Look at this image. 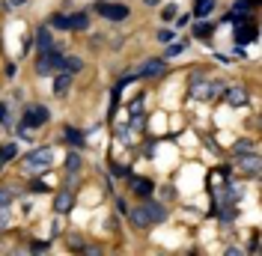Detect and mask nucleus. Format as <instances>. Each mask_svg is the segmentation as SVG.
Wrapping results in <instances>:
<instances>
[{"instance_id": "f257e3e1", "label": "nucleus", "mask_w": 262, "mask_h": 256, "mask_svg": "<svg viewBox=\"0 0 262 256\" xmlns=\"http://www.w3.org/2000/svg\"><path fill=\"white\" fill-rule=\"evenodd\" d=\"M54 164V149H48V146H42V149H33L30 155L24 158V173L27 176H33V173H39V170H45V167H51Z\"/></svg>"}, {"instance_id": "f03ea898", "label": "nucleus", "mask_w": 262, "mask_h": 256, "mask_svg": "<svg viewBox=\"0 0 262 256\" xmlns=\"http://www.w3.org/2000/svg\"><path fill=\"white\" fill-rule=\"evenodd\" d=\"M221 93H224V83L221 80H203V78L191 80V98H196V101H212Z\"/></svg>"}, {"instance_id": "7ed1b4c3", "label": "nucleus", "mask_w": 262, "mask_h": 256, "mask_svg": "<svg viewBox=\"0 0 262 256\" xmlns=\"http://www.w3.org/2000/svg\"><path fill=\"white\" fill-rule=\"evenodd\" d=\"M48 122V108H42V104H33V108H27L24 111V116H21V125L27 128H39Z\"/></svg>"}, {"instance_id": "20e7f679", "label": "nucleus", "mask_w": 262, "mask_h": 256, "mask_svg": "<svg viewBox=\"0 0 262 256\" xmlns=\"http://www.w3.org/2000/svg\"><path fill=\"white\" fill-rule=\"evenodd\" d=\"M51 69H63V54H57L54 48L45 51V54L39 57V63H36V72H39V75H48Z\"/></svg>"}, {"instance_id": "39448f33", "label": "nucleus", "mask_w": 262, "mask_h": 256, "mask_svg": "<svg viewBox=\"0 0 262 256\" xmlns=\"http://www.w3.org/2000/svg\"><path fill=\"white\" fill-rule=\"evenodd\" d=\"M96 12L101 18H111V21H122V18H128V6H122V3H96Z\"/></svg>"}, {"instance_id": "423d86ee", "label": "nucleus", "mask_w": 262, "mask_h": 256, "mask_svg": "<svg viewBox=\"0 0 262 256\" xmlns=\"http://www.w3.org/2000/svg\"><path fill=\"white\" fill-rule=\"evenodd\" d=\"M238 170H242L245 176H259V158H256L253 152L238 155Z\"/></svg>"}, {"instance_id": "0eeeda50", "label": "nucleus", "mask_w": 262, "mask_h": 256, "mask_svg": "<svg viewBox=\"0 0 262 256\" xmlns=\"http://www.w3.org/2000/svg\"><path fill=\"white\" fill-rule=\"evenodd\" d=\"M224 98H227L229 108H242V104H247V93L242 90V87H229V90H224Z\"/></svg>"}, {"instance_id": "6e6552de", "label": "nucleus", "mask_w": 262, "mask_h": 256, "mask_svg": "<svg viewBox=\"0 0 262 256\" xmlns=\"http://www.w3.org/2000/svg\"><path fill=\"white\" fill-rule=\"evenodd\" d=\"M164 72H167V66H164L161 60H146V63L140 66V75H143V78H161Z\"/></svg>"}, {"instance_id": "1a4fd4ad", "label": "nucleus", "mask_w": 262, "mask_h": 256, "mask_svg": "<svg viewBox=\"0 0 262 256\" xmlns=\"http://www.w3.org/2000/svg\"><path fill=\"white\" fill-rule=\"evenodd\" d=\"M143 208H146V215H149V221H152V224H161L164 218H167L164 206H161V203H155V200H146V203H143Z\"/></svg>"}, {"instance_id": "9d476101", "label": "nucleus", "mask_w": 262, "mask_h": 256, "mask_svg": "<svg viewBox=\"0 0 262 256\" xmlns=\"http://www.w3.org/2000/svg\"><path fill=\"white\" fill-rule=\"evenodd\" d=\"M250 39H256V30H253L250 24H245V27L238 24V27H235V42H238V45H245V42H250Z\"/></svg>"}, {"instance_id": "9b49d317", "label": "nucleus", "mask_w": 262, "mask_h": 256, "mask_svg": "<svg viewBox=\"0 0 262 256\" xmlns=\"http://www.w3.org/2000/svg\"><path fill=\"white\" fill-rule=\"evenodd\" d=\"M131 224L137 226V229H143L146 224H152V221H149V215H146V208H143V206H140V208H134V211H131Z\"/></svg>"}, {"instance_id": "f8f14e48", "label": "nucleus", "mask_w": 262, "mask_h": 256, "mask_svg": "<svg viewBox=\"0 0 262 256\" xmlns=\"http://www.w3.org/2000/svg\"><path fill=\"white\" fill-rule=\"evenodd\" d=\"M72 203H75V197H72L69 191H63V194H57L54 208H57V211H69V208H72Z\"/></svg>"}, {"instance_id": "ddd939ff", "label": "nucleus", "mask_w": 262, "mask_h": 256, "mask_svg": "<svg viewBox=\"0 0 262 256\" xmlns=\"http://www.w3.org/2000/svg\"><path fill=\"white\" fill-rule=\"evenodd\" d=\"M36 42H39V54L51 51V33H48V27H39V33H36Z\"/></svg>"}, {"instance_id": "4468645a", "label": "nucleus", "mask_w": 262, "mask_h": 256, "mask_svg": "<svg viewBox=\"0 0 262 256\" xmlns=\"http://www.w3.org/2000/svg\"><path fill=\"white\" fill-rule=\"evenodd\" d=\"M69 83H72V72H63V75H57V83H54L57 96H63L66 90H69Z\"/></svg>"}, {"instance_id": "2eb2a0df", "label": "nucleus", "mask_w": 262, "mask_h": 256, "mask_svg": "<svg viewBox=\"0 0 262 256\" xmlns=\"http://www.w3.org/2000/svg\"><path fill=\"white\" fill-rule=\"evenodd\" d=\"M15 152H18V146H15V143H3V146H0V164L12 161V158H15Z\"/></svg>"}, {"instance_id": "dca6fc26", "label": "nucleus", "mask_w": 262, "mask_h": 256, "mask_svg": "<svg viewBox=\"0 0 262 256\" xmlns=\"http://www.w3.org/2000/svg\"><path fill=\"white\" fill-rule=\"evenodd\" d=\"M86 24H90V18L83 15V12H81V15L69 18V30H86Z\"/></svg>"}, {"instance_id": "f3484780", "label": "nucleus", "mask_w": 262, "mask_h": 256, "mask_svg": "<svg viewBox=\"0 0 262 256\" xmlns=\"http://www.w3.org/2000/svg\"><path fill=\"white\" fill-rule=\"evenodd\" d=\"M212 6H214L212 0H196V6H194V15H196V18H206L209 12H212Z\"/></svg>"}, {"instance_id": "a211bd4d", "label": "nucleus", "mask_w": 262, "mask_h": 256, "mask_svg": "<svg viewBox=\"0 0 262 256\" xmlns=\"http://www.w3.org/2000/svg\"><path fill=\"white\" fill-rule=\"evenodd\" d=\"M63 69H66V72H81L83 60H81V57H63Z\"/></svg>"}, {"instance_id": "6ab92c4d", "label": "nucleus", "mask_w": 262, "mask_h": 256, "mask_svg": "<svg viewBox=\"0 0 262 256\" xmlns=\"http://www.w3.org/2000/svg\"><path fill=\"white\" fill-rule=\"evenodd\" d=\"M134 191L140 194V197H149L152 194V182L149 179H134Z\"/></svg>"}, {"instance_id": "aec40b11", "label": "nucleus", "mask_w": 262, "mask_h": 256, "mask_svg": "<svg viewBox=\"0 0 262 256\" xmlns=\"http://www.w3.org/2000/svg\"><path fill=\"white\" fill-rule=\"evenodd\" d=\"M66 167H69V173H78L81 170V155L78 152H69L66 155Z\"/></svg>"}, {"instance_id": "412c9836", "label": "nucleus", "mask_w": 262, "mask_h": 256, "mask_svg": "<svg viewBox=\"0 0 262 256\" xmlns=\"http://www.w3.org/2000/svg\"><path fill=\"white\" fill-rule=\"evenodd\" d=\"M232 152H235V158H238V155H245V152H253V143H250V140H238Z\"/></svg>"}, {"instance_id": "4be33fe9", "label": "nucleus", "mask_w": 262, "mask_h": 256, "mask_svg": "<svg viewBox=\"0 0 262 256\" xmlns=\"http://www.w3.org/2000/svg\"><path fill=\"white\" fill-rule=\"evenodd\" d=\"M194 36H200V39L212 36V24H194Z\"/></svg>"}, {"instance_id": "5701e85b", "label": "nucleus", "mask_w": 262, "mask_h": 256, "mask_svg": "<svg viewBox=\"0 0 262 256\" xmlns=\"http://www.w3.org/2000/svg\"><path fill=\"white\" fill-rule=\"evenodd\" d=\"M51 24H54L57 30H69V18H66V15H54V18H51Z\"/></svg>"}, {"instance_id": "b1692460", "label": "nucleus", "mask_w": 262, "mask_h": 256, "mask_svg": "<svg viewBox=\"0 0 262 256\" xmlns=\"http://www.w3.org/2000/svg\"><path fill=\"white\" fill-rule=\"evenodd\" d=\"M161 18H164V21H173V18H176V6H173V3H170V6H164Z\"/></svg>"}, {"instance_id": "393cba45", "label": "nucleus", "mask_w": 262, "mask_h": 256, "mask_svg": "<svg viewBox=\"0 0 262 256\" xmlns=\"http://www.w3.org/2000/svg\"><path fill=\"white\" fill-rule=\"evenodd\" d=\"M66 140H72V143H81L83 134H81V131H72V128H69V131H66Z\"/></svg>"}, {"instance_id": "a878e982", "label": "nucleus", "mask_w": 262, "mask_h": 256, "mask_svg": "<svg viewBox=\"0 0 262 256\" xmlns=\"http://www.w3.org/2000/svg\"><path fill=\"white\" fill-rule=\"evenodd\" d=\"M9 203H12V191L0 188V206H9Z\"/></svg>"}, {"instance_id": "bb28decb", "label": "nucleus", "mask_w": 262, "mask_h": 256, "mask_svg": "<svg viewBox=\"0 0 262 256\" xmlns=\"http://www.w3.org/2000/svg\"><path fill=\"white\" fill-rule=\"evenodd\" d=\"M9 226V211H6V206H0V229H6Z\"/></svg>"}, {"instance_id": "cd10ccee", "label": "nucleus", "mask_w": 262, "mask_h": 256, "mask_svg": "<svg viewBox=\"0 0 262 256\" xmlns=\"http://www.w3.org/2000/svg\"><path fill=\"white\" fill-rule=\"evenodd\" d=\"M158 39H161V42H173V39H176V30H161Z\"/></svg>"}, {"instance_id": "c85d7f7f", "label": "nucleus", "mask_w": 262, "mask_h": 256, "mask_svg": "<svg viewBox=\"0 0 262 256\" xmlns=\"http://www.w3.org/2000/svg\"><path fill=\"white\" fill-rule=\"evenodd\" d=\"M131 113H143V98H134L131 101Z\"/></svg>"}, {"instance_id": "c756f323", "label": "nucleus", "mask_w": 262, "mask_h": 256, "mask_svg": "<svg viewBox=\"0 0 262 256\" xmlns=\"http://www.w3.org/2000/svg\"><path fill=\"white\" fill-rule=\"evenodd\" d=\"M176 54H182V45H179V42H176V45H170V48H167V57H176Z\"/></svg>"}, {"instance_id": "7c9ffc66", "label": "nucleus", "mask_w": 262, "mask_h": 256, "mask_svg": "<svg viewBox=\"0 0 262 256\" xmlns=\"http://www.w3.org/2000/svg\"><path fill=\"white\" fill-rule=\"evenodd\" d=\"M6 119H9V108L0 101V122H6Z\"/></svg>"}, {"instance_id": "2f4dec72", "label": "nucleus", "mask_w": 262, "mask_h": 256, "mask_svg": "<svg viewBox=\"0 0 262 256\" xmlns=\"http://www.w3.org/2000/svg\"><path fill=\"white\" fill-rule=\"evenodd\" d=\"M33 250H36V253H45V250H48V244H45V241H36V244H33Z\"/></svg>"}, {"instance_id": "473e14b6", "label": "nucleus", "mask_w": 262, "mask_h": 256, "mask_svg": "<svg viewBox=\"0 0 262 256\" xmlns=\"http://www.w3.org/2000/svg\"><path fill=\"white\" fill-rule=\"evenodd\" d=\"M69 244H72V250H81V247H83V241H81V239H75V236L69 239Z\"/></svg>"}, {"instance_id": "72a5a7b5", "label": "nucleus", "mask_w": 262, "mask_h": 256, "mask_svg": "<svg viewBox=\"0 0 262 256\" xmlns=\"http://www.w3.org/2000/svg\"><path fill=\"white\" fill-rule=\"evenodd\" d=\"M21 3H27V0H6V3H3V9H12V6H21Z\"/></svg>"}, {"instance_id": "f704fd0d", "label": "nucleus", "mask_w": 262, "mask_h": 256, "mask_svg": "<svg viewBox=\"0 0 262 256\" xmlns=\"http://www.w3.org/2000/svg\"><path fill=\"white\" fill-rule=\"evenodd\" d=\"M146 3H158V0H146Z\"/></svg>"}]
</instances>
